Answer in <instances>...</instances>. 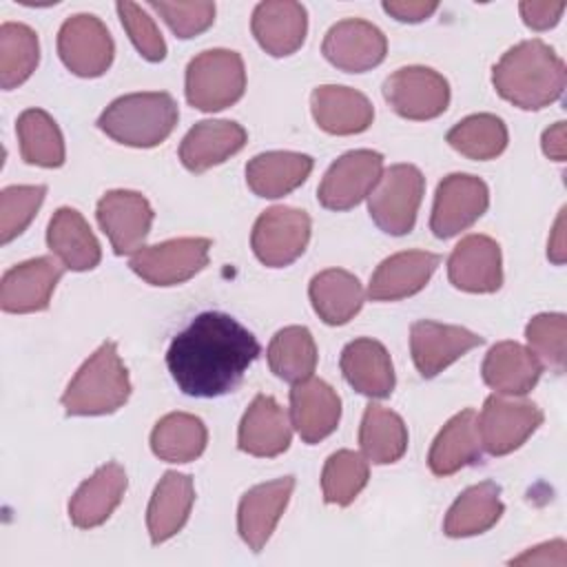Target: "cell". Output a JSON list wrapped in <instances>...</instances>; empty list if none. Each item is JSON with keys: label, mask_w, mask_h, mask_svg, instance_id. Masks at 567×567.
Listing matches in <instances>:
<instances>
[{"label": "cell", "mask_w": 567, "mask_h": 567, "mask_svg": "<svg viewBox=\"0 0 567 567\" xmlns=\"http://www.w3.org/2000/svg\"><path fill=\"white\" fill-rule=\"evenodd\" d=\"M259 352L255 334L235 317L202 312L171 341L166 365L184 394L213 399L235 390Z\"/></svg>", "instance_id": "cell-1"}, {"label": "cell", "mask_w": 567, "mask_h": 567, "mask_svg": "<svg viewBox=\"0 0 567 567\" xmlns=\"http://www.w3.org/2000/svg\"><path fill=\"white\" fill-rule=\"evenodd\" d=\"M492 82L503 100L525 111H538L563 95L565 62L543 40H523L494 64Z\"/></svg>", "instance_id": "cell-2"}, {"label": "cell", "mask_w": 567, "mask_h": 567, "mask_svg": "<svg viewBox=\"0 0 567 567\" xmlns=\"http://www.w3.org/2000/svg\"><path fill=\"white\" fill-rule=\"evenodd\" d=\"M177 117V102L171 93L144 91L113 100L102 111L97 126L120 144L151 148L173 133Z\"/></svg>", "instance_id": "cell-3"}, {"label": "cell", "mask_w": 567, "mask_h": 567, "mask_svg": "<svg viewBox=\"0 0 567 567\" xmlns=\"http://www.w3.org/2000/svg\"><path fill=\"white\" fill-rule=\"evenodd\" d=\"M131 396L126 365L113 341H104L75 372L62 394L69 416H97L120 410Z\"/></svg>", "instance_id": "cell-4"}, {"label": "cell", "mask_w": 567, "mask_h": 567, "mask_svg": "<svg viewBox=\"0 0 567 567\" xmlns=\"http://www.w3.org/2000/svg\"><path fill=\"white\" fill-rule=\"evenodd\" d=\"M246 89V69L237 51L208 49L186 66V100L190 106L213 113L233 106Z\"/></svg>", "instance_id": "cell-5"}, {"label": "cell", "mask_w": 567, "mask_h": 567, "mask_svg": "<svg viewBox=\"0 0 567 567\" xmlns=\"http://www.w3.org/2000/svg\"><path fill=\"white\" fill-rule=\"evenodd\" d=\"M425 177L412 164H394L385 168L368 195L372 221L388 235H405L414 228L423 199Z\"/></svg>", "instance_id": "cell-6"}, {"label": "cell", "mask_w": 567, "mask_h": 567, "mask_svg": "<svg viewBox=\"0 0 567 567\" xmlns=\"http://www.w3.org/2000/svg\"><path fill=\"white\" fill-rule=\"evenodd\" d=\"M210 239L179 237L155 246H142L128 259L131 270L151 286H177L195 277L208 264Z\"/></svg>", "instance_id": "cell-7"}, {"label": "cell", "mask_w": 567, "mask_h": 567, "mask_svg": "<svg viewBox=\"0 0 567 567\" xmlns=\"http://www.w3.org/2000/svg\"><path fill=\"white\" fill-rule=\"evenodd\" d=\"M310 239V217L301 208L272 206L264 210L250 235L257 259L270 268H284L299 259Z\"/></svg>", "instance_id": "cell-8"}, {"label": "cell", "mask_w": 567, "mask_h": 567, "mask_svg": "<svg viewBox=\"0 0 567 567\" xmlns=\"http://www.w3.org/2000/svg\"><path fill=\"white\" fill-rule=\"evenodd\" d=\"M383 97L405 120H432L447 109L450 84L430 66H401L383 82Z\"/></svg>", "instance_id": "cell-9"}, {"label": "cell", "mask_w": 567, "mask_h": 567, "mask_svg": "<svg viewBox=\"0 0 567 567\" xmlns=\"http://www.w3.org/2000/svg\"><path fill=\"white\" fill-rule=\"evenodd\" d=\"M540 423L543 412L536 403L492 394L485 399L478 414L481 445L492 456L509 454L518 450Z\"/></svg>", "instance_id": "cell-10"}, {"label": "cell", "mask_w": 567, "mask_h": 567, "mask_svg": "<svg viewBox=\"0 0 567 567\" xmlns=\"http://www.w3.org/2000/svg\"><path fill=\"white\" fill-rule=\"evenodd\" d=\"M58 53L62 64L80 78H97L113 62V38L104 22L91 13H78L64 20L58 33Z\"/></svg>", "instance_id": "cell-11"}, {"label": "cell", "mask_w": 567, "mask_h": 567, "mask_svg": "<svg viewBox=\"0 0 567 567\" xmlns=\"http://www.w3.org/2000/svg\"><path fill=\"white\" fill-rule=\"evenodd\" d=\"M383 173V155L370 148L343 153L326 171L317 199L328 210H348L363 202Z\"/></svg>", "instance_id": "cell-12"}, {"label": "cell", "mask_w": 567, "mask_h": 567, "mask_svg": "<svg viewBox=\"0 0 567 567\" xmlns=\"http://www.w3.org/2000/svg\"><path fill=\"white\" fill-rule=\"evenodd\" d=\"M489 204L487 184L467 173H452L436 186L430 230L439 239H450L470 228Z\"/></svg>", "instance_id": "cell-13"}, {"label": "cell", "mask_w": 567, "mask_h": 567, "mask_svg": "<svg viewBox=\"0 0 567 567\" xmlns=\"http://www.w3.org/2000/svg\"><path fill=\"white\" fill-rule=\"evenodd\" d=\"M321 51L332 66L346 73H363L385 60L388 40L377 24L348 18L328 29Z\"/></svg>", "instance_id": "cell-14"}, {"label": "cell", "mask_w": 567, "mask_h": 567, "mask_svg": "<svg viewBox=\"0 0 567 567\" xmlns=\"http://www.w3.org/2000/svg\"><path fill=\"white\" fill-rule=\"evenodd\" d=\"M97 221L117 255L142 248L153 224V208L137 190H109L97 202Z\"/></svg>", "instance_id": "cell-15"}, {"label": "cell", "mask_w": 567, "mask_h": 567, "mask_svg": "<svg viewBox=\"0 0 567 567\" xmlns=\"http://www.w3.org/2000/svg\"><path fill=\"white\" fill-rule=\"evenodd\" d=\"M481 343H483V337L461 326L423 319V321H414L410 328L412 361L421 372V377L425 379L436 377L450 363H454L456 359H461L465 352H470Z\"/></svg>", "instance_id": "cell-16"}, {"label": "cell", "mask_w": 567, "mask_h": 567, "mask_svg": "<svg viewBox=\"0 0 567 567\" xmlns=\"http://www.w3.org/2000/svg\"><path fill=\"white\" fill-rule=\"evenodd\" d=\"M62 268L58 257H35L9 268L0 284L2 310L16 315L47 310Z\"/></svg>", "instance_id": "cell-17"}, {"label": "cell", "mask_w": 567, "mask_h": 567, "mask_svg": "<svg viewBox=\"0 0 567 567\" xmlns=\"http://www.w3.org/2000/svg\"><path fill=\"white\" fill-rule=\"evenodd\" d=\"M295 489V478L284 476L250 487L237 509V529L241 540L252 549L261 551L272 536L288 501Z\"/></svg>", "instance_id": "cell-18"}, {"label": "cell", "mask_w": 567, "mask_h": 567, "mask_svg": "<svg viewBox=\"0 0 567 567\" xmlns=\"http://www.w3.org/2000/svg\"><path fill=\"white\" fill-rule=\"evenodd\" d=\"M447 277L465 292H496L503 284L501 246L487 235L463 237L447 259Z\"/></svg>", "instance_id": "cell-19"}, {"label": "cell", "mask_w": 567, "mask_h": 567, "mask_svg": "<svg viewBox=\"0 0 567 567\" xmlns=\"http://www.w3.org/2000/svg\"><path fill=\"white\" fill-rule=\"evenodd\" d=\"M341 419V399L323 379H306L290 390V423L303 443L330 436Z\"/></svg>", "instance_id": "cell-20"}, {"label": "cell", "mask_w": 567, "mask_h": 567, "mask_svg": "<svg viewBox=\"0 0 567 567\" xmlns=\"http://www.w3.org/2000/svg\"><path fill=\"white\" fill-rule=\"evenodd\" d=\"M290 439L292 423L288 412L270 394H257L239 423V450L252 456L270 458L286 452Z\"/></svg>", "instance_id": "cell-21"}, {"label": "cell", "mask_w": 567, "mask_h": 567, "mask_svg": "<svg viewBox=\"0 0 567 567\" xmlns=\"http://www.w3.org/2000/svg\"><path fill=\"white\" fill-rule=\"evenodd\" d=\"M250 29L266 53L284 58L303 44L308 13L303 4L292 0H266L255 7Z\"/></svg>", "instance_id": "cell-22"}, {"label": "cell", "mask_w": 567, "mask_h": 567, "mask_svg": "<svg viewBox=\"0 0 567 567\" xmlns=\"http://www.w3.org/2000/svg\"><path fill=\"white\" fill-rule=\"evenodd\" d=\"M441 257L427 250H403L383 259L370 277L372 301H399L425 288Z\"/></svg>", "instance_id": "cell-23"}, {"label": "cell", "mask_w": 567, "mask_h": 567, "mask_svg": "<svg viewBox=\"0 0 567 567\" xmlns=\"http://www.w3.org/2000/svg\"><path fill=\"white\" fill-rule=\"evenodd\" d=\"M246 128L230 120L197 122L179 144V159L193 173H204L230 155L239 153L246 144Z\"/></svg>", "instance_id": "cell-24"}, {"label": "cell", "mask_w": 567, "mask_h": 567, "mask_svg": "<svg viewBox=\"0 0 567 567\" xmlns=\"http://www.w3.org/2000/svg\"><path fill=\"white\" fill-rule=\"evenodd\" d=\"M126 492V472L120 463L111 461L95 470L69 501V518L80 529L102 525L115 507L122 503Z\"/></svg>", "instance_id": "cell-25"}, {"label": "cell", "mask_w": 567, "mask_h": 567, "mask_svg": "<svg viewBox=\"0 0 567 567\" xmlns=\"http://www.w3.org/2000/svg\"><path fill=\"white\" fill-rule=\"evenodd\" d=\"M310 106L317 126L332 135L363 133L374 120V109L370 100L361 91L350 86H317L312 91Z\"/></svg>", "instance_id": "cell-26"}, {"label": "cell", "mask_w": 567, "mask_h": 567, "mask_svg": "<svg viewBox=\"0 0 567 567\" xmlns=\"http://www.w3.org/2000/svg\"><path fill=\"white\" fill-rule=\"evenodd\" d=\"M49 250L58 261L75 272L91 270L100 264L102 250L86 219L69 206H62L53 213L47 230Z\"/></svg>", "instance_id": "cell-27"}, {"label": "cell", "mask_w": 567, "mask_h": 567, "mask_svg": "<svg viewBox=\"0 0 567 567\" xmlns=\"http://www.w3.org/2000/svg\"><path fill=\"white\" fill-rule=\"evenodd\" d=\"M483 381L505 396L527 394L540 379L543 365L534 352L516 341H498L483 361Z\"/></svg>", "instance_id": "cell-28"}, {"label": "cell", "mask_w": 567, "mask_h": 567, "mask_svg": "<svg viewBox=\"0 0 567 567\" xmlns=\"http://www.w3.org/2000/svg\"><path fill=\"white\" fill-rule=\"evenodd\" d=\"M341 372L361 394L385 399L394 390V368L383 343L361 337L350 341L341 352Z\"/></svg>", "instance_id": "cell-29"}, {"label": "cell", "mask_w": 567, "mask_h": 567, "mask_svg": "<svg viewBox=\"0 0 567 567\" xmlns=\"http://www.w3.org/2000/svg\"><path fill=\"white\" fill-rule=\"evenodd\" d=\"M315 162L306 153L295 151H268L255 155L246 164L248 188L266 199H277L301 186Z\"/></svg>", "instance_id": "cell-30"}, {"label": "cell", "mask_w": 567, "mask_h": 567, "mask_svg": "<svg viewBox=\"0 0 567 567\" xmlns=\"http://www.w3.org/2000/svg\"><path fill=\"white\" fill-rule=\"evenodd\" d=\"M481 447L478 414L467 408L454 414L436 434L427 454V465L436 476H450L465 465L476 463L481 458Z\"/></svg>", "instance_id": "cell-31"}, {"label": "cell", "mask_w": 567, "mask_h": 567, "mask_svg": "<svg viewBox=\"0 0 567 567\" xmlns=\"http://www.w3.org/2000/svg\"><path fill=\"white\" fill-rule=\"evenodd\" d=\"M193 501H195V487L188 474L166 472L159 478L146 509V525H148L153 545H159L173 538L184 527V523L188 520Z\"/></svg>", "instance_id": "cell-32"}, {"label": "cell", "mask_w": 567, "mask_h": 567, "mask_svg": "<svg viewBox=\"0 0 567 567\" xmlns=\"http://www.w3.org/2000/svg\"><path fill=\"white\" fill-rule=\"evenodd\" d=\"M308 295L315 312L328 326L348 323L363 306L361 281L341 268H328L315 275Z\"/></svg>", "instance_id": "cell-33"}, {"label": "cell", "mask_w": 567, "mask_h": 567, "mask_svg": "<svg viewBox=\"0 0 567 567\" xmlns=\"http://www.w3.org/2000/svg\"><path fill=\"white\" fill-rule=\"evenodd\" d=\"M503 514L501 487L494 481H483L467 487L447 509L443 532L450 538H465L487 532Z\"/></svg>", "instance_id": "cell-34"}, {"label": "cell", "mask_w": 567, "mask_h": 567, "mask_svg": "<svg viewBox=\"0 0 567 567\" xmlns=\"http://www.w3.org/2000/svg\"><path fill=\"white\" fill-rule=\"evenodd\" d=\"M208 441L202 419L188 412H171L162 416L151 432V450L166 463L195 461Z\"/></svg>", "instance_id": "cell-35"}, {"label": "cell", "mask_w": 567, "mask_h": 567, "mask_svg": "<svg viewBox=\"0 0 567 567\" xmlns=\"http://www.w3.org/2000/svg\"><path fill=\"white\" fill-rule=\"evenodd\" d=\"M359 445L368 461L377 465L394 463L408 450V427L396 412L370 403L361 419Z\"/></svg>", "instance_id": "cell-36"}, {"label": "cell", "mask_w": 567, "mask_h": 567, "mask_svg": "<svg viewBox=\"0 0 567 567\" xmlns=\"http://www.w3.org/2000/svg\"><path fill=\"white\" fill-rule=\"evenodd\" d=\"M268 365L279 379L292 385L310 379L317 368V343L312 332L306 326L281 328L268 346Z\"/></svg>", "instance_id": "cell-37"}, {"label": "cell", "mask_w": 567, "mask_h": 567, "mask_svg": "<svg viewBox=\"0 0 567 567\" xmlns=\"http://www.w3.org/2000/svg\"><path fill=\"white\" fill-rule=\"evenodd\" d=\"M20 155L27 164L58 168L64 164V140L55 120L42 109H27L20 113L18 124Z\"/></svg>", "instance_id": "cell-38"}, {"label": "cell", "mask_w": 567, "mask_h": 567, "mask_svg": "<svg viewBox=\"0 0 567 567\" xmlns=\"http://www.w3.org/2000/svg\"><path fill=\"white\" fill-rule=\"evenodd\" d=\"M40 62L38 33L22 22L0 27V84L4 91L20 86L31 78Z\"/></svg>", "instance_id": "cell-39"}, {"label": "cell", "mask_w": 567, "mask_h": 567, "mask_svg": "<svg viewBox=\"0 0 567 567\" xmlns=\"http://www.w3.org/2000/svg\"><path fill=\"white\" fill-rule=\"evenodd\" d=\"M447 144L470 159H494L507 146V126L494 113H476L447 131Z\"/></svg>", "instance_id": "cell-40"}, {"label": "cell", "mask_w": 567, "mask_h": 567, "mask_svg": "<svg viewBox=\"0 0 567 567\" xmlns=\"http://www.w3.org/2000/svg\"><path fill=\"white\" fill-rule=\"evenodd\" d=\"M368 458L352 450H339L328 456L321 472L326 503L350 505L368 483Z\"/></svg>", "instance_id": "cell-41"}, {"label": "cell", "mask_w": 567, "mask_h": 567, "mask_svg": "<svg viewBox=\"0 0 567 567\" xmlns=\"http://www.w3.org/2000/svg\"><path fill=\"white\" fill-rule=\"evenodd\" d=\"M525 339L540 365L563 372L567 341V319L563 312L536 315L525 328Z\"/></svg>", "instance_id": "cell-42"}, {"label": "cell", "mask_w": 567, "mask_h": 567, "mask_svg": "<svg viewBox=\"0 0 567 567\" xmlns=\"http://www.w3.org/2000/svg\"><path fill=\"white\" fill-rule=\"evenodd\" d=\"M47 195V186H7L0 195V241L9 244L27 230Z\"/></svg>", "instance_id": "cell-43"}, {"label": "cell", "mask_w": 567, "mask_h": 567, "mask_svg": "<svg viewBox=\"0 0 567 567\" xmlns=\"http://www.w3.org/2000/svg\"><path fill=\"white\" fill-rule=\"evenodd\" d=\"M117 16L122 20L124 31L128 33L131 42L140 51V55L148 62H162L166 58V42L153 22V18L133 2H117Z\"/></svg>", "instance_id": "cell-44"}, {"label": "cell", "mask_w": 567, "mask_h": 567, "mask_svg": "<svg viewBox=\"0 0 567 567\" xmlns=\"http://www.w3.org/2000/svg\"><path fill=\"white\" fill-rule=\"evenodd\" d=\"M151 9H155L182 40L204 33L215 20L213 2H151Z\"/></svg>", "instance_id": "cell-45"}, {"label": "cell", "mask_w": 567, "mask_h": 567, "mask_svg": "<svg viewBox=\"0 0 567 567\" xmlns=\"http://www.w3.org/2000/svg\"><path fill=\"white\" fill-rule=\"evenodd\" d=\"M523 22L534 29V31H547L551 27L558 24L563 11H565V2H520L518 4Z\"/></svg>", "instance_id": "cell-46"}, {"label": "cell", "mask_w": 567, "mask_h": 567, "mask_svg": "<svg viewBox=\"0 0 567 567\" xmlns=\"http://www.w3.org/2000/svg\"><path fill=\"white\" fill-rule=\"evenodd\" d=\"M439 9V2L423 0H390L383 2V11L399 22H423Z\"/></svg>", "instance_id": "cell-47"}, {"label": "cell", "mask_w": 567, "mask_h": 567, "mask_svg": "<svg viewBox=\"0 0 567 567\" xmlns=\"http://www.w3.org/2000/svg\"><path fill=\"white\" fill-rule=\"evenodd\" d=\"M512 565H565V540H551L543 543L518 558H512Z\"/></svg>", "instance_id": "cell-48"}, {"label": "cell", "mask_w": 567, "mask_h": 567, "mask_svg": "<svg viewBox=\"0 0 567 567\" xmlns=\"http://www.w3.org/2000/svg\"><path fill=\"white\" fill-rule=\"evenodd\" d=\"M543 153L554 162H565L567 144H565V122H556L543 133Z\"/></svg>", "instance_id": "cell-49"}, {"label": "cell", "mask_w": 567, "mask_h": 567, "mask_svg": "<svg viewBox=\"0 0 567 567\" xmlns=\"http://www.w3.org/2000/svg\"><path fill=\"white\" fill-rule=\"evenodd\" d=\"M547 257L560 266L565 261V208L558 213L556 217V224H554V230L549 235V241H547Z\"/></svg>", "instance_id": "cell-50"}]
</instances>
